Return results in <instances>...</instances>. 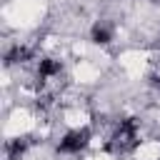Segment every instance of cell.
Returning <instances> with one entry per match:
<instances>
[{"mask_svg": "<svg viewBox=\"0 0 160 160\" xmlns=\"http://www.w3.org/2000/svg\"><path fill=\"white\" fill-rule=\"evenodd\" d=\"M130 160H160V138H148V140H142V142L132 150Z\"/></svg>", "mask_w": 160, "mask_h": 160, "instance_id": "6da1fadb", "label": "cell"}]
</instances>
